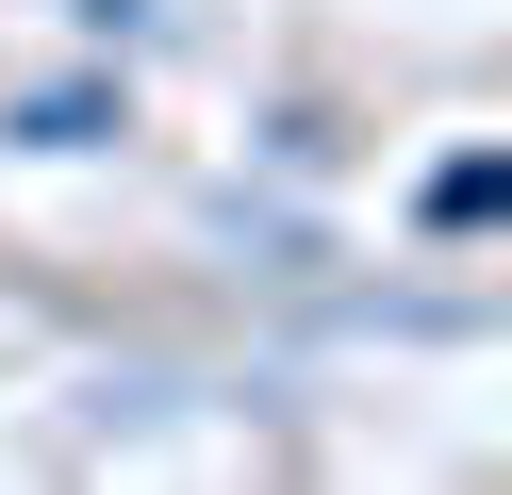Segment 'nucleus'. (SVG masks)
I'll list each match as a JSON object with an SVG mask.
<instances>
[{"label":"nucleus","instance_id":"1","mask_svg":"<svg viewBox=\"0 0 512 495\" xmlns=\"http://www.w3.org/2000/svg\"><path fill=\"white\" fill-rule=\"evenodd\" d=\"M0 132H17V149H100V132H133V99H116V83H34Z\"/></svg>","mask_w":512,"mask_h":495},{"label":"nucleus","instance_id":"2","mask_svg":"<svg viewBox=\"0 0 512 495\" xmlns=\"http://www.w3.org/2000/svg\"><path fill=\"white\" fill-rule=\"evenodd\" d=\"M413 215H430V231H496V215H512V149H446Z\"/></svg>","mask_w":512,"mask_h":495},{"label":"nucleus","instance_id":"3","mask_svg":"<svg viewBox=\"0 0 512 495\" xmlns=\"http://www.w3.org/2000/svg\"><path fill=\"white\" fill-rule=\"evenodd\" d=\"M67 17H83V33H149V0H67Z\"/></svg>","mask_w":512,"mask_h":495}]
</instances>
